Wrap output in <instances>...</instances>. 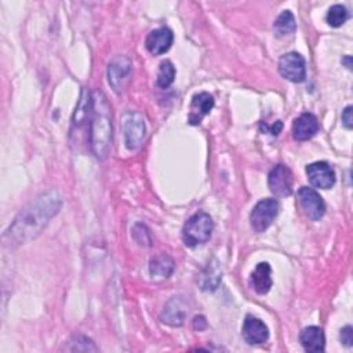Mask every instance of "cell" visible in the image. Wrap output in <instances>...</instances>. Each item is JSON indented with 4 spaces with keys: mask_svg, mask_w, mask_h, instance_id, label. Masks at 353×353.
Masks as SVG:
<instances>
[{
    "mask_svg": "<svg viewBox=\"0 0 353 353\" xmlns=\"http://www.w3.org/2000/svg\"><path fill=\"white\" fill-rule=\"evenodd\" d=\"M61 206L62 199L57 191L51 189L39 195L16 217L5 232V245L17 247L38 238L50 219L58 214Z\"/></svg>",
    "mask_w": 353,
    "mask_h": 353,
    "instance_id": "1",
    "label": "cell"
},
{
    "mask_svg": "<svg viewBox=\"0 0 353 353\" xmlns=\"http://www.w3.org/2000/svg\"><path fill=\"white\" fill-rule=\"evenodd\" d=\"M90 122V147L97 159L105 160L112 147V110L105 94L99 90L93 93Z\"/></svg>",
    "mask_w": 353,
    "mask_h": 353,
    "instance_id": "2",
    "label": "cell"
},
{
    "mask_svg": "<svg viewBox=\"0 0 353 353\" xmlns=\"http://www.w3.org/2000/svg\"><path fill=\"white\" fill-rule=\"evenodd\" d=\"M212 229H214L212 218L207 212L199 211L193 214L184 225L182 241L186 247L195 249L210 241Z\"/></svg>",
    "mask_w": 353,
    "mask_h": 353,
    "instance_id": "3",
    "label": "cell"
},
{
    "mask_svg": "<svg viewBox=\"0 0 353 353\" xmlns=\"http://www.w3.org/2000/svg\"><path fill=\"white\" fill-rule=\"evenodd\" d=\"M123 132L127 149L138 151L143 147L147 136L144 116L138 112H127L123 119Z\"/></svg>",
    "mask_w": 353,
    "mask_h": 353,
    "instance_id": "4",
    "label": "cell"
},
{
    "mask_svg": "<svg viewBox=\"0 0 353 353\" xmlns=\"http://www.w3.org/2000/svg\"><path fill=\"white\" fill-rule=\"evenodd\" d=\"M279 207L280 206L276 199H264L258 202L250 214V223L254 232H265L278 217Z\"/></svg>",
    "mask_w": 353,
    "mask_h": 353,
    "instance_id": "5",
    "label": "cell"
},
{
    "mask_svg": "<svg viewBox=\"0 0 353 353\" xmlns=\"http://www.w3.org/2000/svg\"><path fill=\"white\" fill-rule=\"evenodd\" d=\"M280 75L293 83H302L306 79V62L305 58L295 51L287 53L279 60Z\"/></svg>",
    "mask_w": 353,
    "mask_h": 353,
    "instance_id": "6",
    "label": "cell"
},
{
    "mask_svg": "<svg viewBox=\"0 0 353 353\" xmlns=\"http://www.w3.org/2000/svg\"><path fill=\"white\" fill-rule=\"evenodd\" d=\"M297 199L301 210L311 221H319L326 214V203L315 189L302 186L297 193Z\"/></svg>",
    "mask_w": 353,
    "mask_h": 353,
    "instance_id": "7",
    "label": "cell"
},
{
    "mask_svg": "<svg viewBox=\"0 0 353 353\" xmlns=\"http://www.w3.org/2000/svg\"><path fill=\"white\" fill-rule=\"evenodd\" d=\"M268 186L271 192L279 197H287L293 193L294 175L284 165L275 166L268 175Z\"/></svg>",
    "mask_w": 353,
    "mask_h": 353,
    "instance_id": "8",
    "label": "cell"
},
{
    "mask_svg": "<svg viewBox=\"0 0 353 353\" xmlns=\"http://www.w3.org/2000/svg\"><path fill=\"white\" fill-rule=\"evenodd\" d=\"M132 61L125 56H116L108 65V82L109 86L116 91L121 93L125 87V83L132 75Z\"/></svg>",
    "mask_w": 353,
    "mask_h": 353,
    "instance_id": "9",
    "label": "cell"
},
{
    "mask_svg": "<svg viewBox=\"0 0 353 353\" xmlns=\"http://www.w3.org/2000/svg\"><path fill=\"white\" fill-rule=\"evenodd\" d=\"M306 175L315 188L330 189L335 184V173L326 162H315L306 166Z\"/></svg>",
    "mask_w": 353,
    "mask_h": 353,
    "instance_id": "10",
    "label": "cell"
},
{
    "mask_svg": "<svg viewBox=\"0 0 353 353\" xmlns=\"http://www.w3.org/2000/svg\"><path fill=\"white\" fill-rule=\"evenodd\" d=\"M242 335L249 345H263L269 339V330L261 319L247 315L243 323Z\"/></svg>",
    "mask_w": 353,
    "mask_h": 353,
    "instance_id": "11",
    "label": "cell"
},
{
    "mask_svg": "<svg viewBox=\"0 0 353 353\" xmlns=\"http://www.w3.org/2000/svg\"><path fill=\"white\" fill-rule=\"evenodd\" d=\"M214 108V97L206 91L197 93L193 95L189 114H188V123L192 126H199L204 117L212 110Z\"/></svg>",
    "mask_w": 353,
    "mask_h": 353,
    "instance_id": "12",
    "label": "cell"
},
{
    "mask_svg": "<svg viewBox=\"0 0 353 353\" xmlns=\"http://www.w3.org/2000/svg\"><path fill=\"white\" fill-rule=\"evenodd\" d=\"M186 316H188L186 301L182 297H173L166 304L160 319L163 323H166L169 326L180 327L184 324Z\"/></svg>",
    "mask_w": 353,
    "mask_h": 353,
    "instance_id": "13",
    "label": "cell"
},
{
    "mask_svg": "<svg viewBox=\"0 0 353 353\" xmlns=\"http://www.w3.org/2000/svg\"><path fill=\"white\" fill-rule=\"evenodd\" d=\"M174 42V34L170 28L162 27L152 31L147 38V49L154 56H162L170 50Z\"/></svg>",
    "mask_w": 353,
    "mask_h": 353,
    "instance_id": "14",
    "label": "cell"
},
{
    "mask_svg": "<svg viewBox=\"0 0 353 353\" xmlns=\"http://www.w3.org/2000/svg\"><path fill=\"white\" fill-rule=\"evenodd\" d=\"M319 132L317 117L313 113L300 114L293 123V137L297 141H308Z\"/></svg>",
    "mask_w": 353,
    "mask_h": 353,
    "instance_id": "15",
    "label": "cell"
},
{
    "mask_svg": "<svg viewBox=\"0 0 353 353\" xmlns=\"http://www.w3.org/2000/svg\"><path fill=\"white\" fill-rule=\"evenodd\" d=\"M250 284L260 295L268 294L272 289V268L268 263H260L250 276Z\"/></svg>",
    "mask_w": 353,
    "mask_h": 353,
    "instance_id": "16",
    "label": "cell"
},
{
    "mask_svg": "<svg viewBox=\"0 0 353 353\" xmlns=\"http://www.w3.org/2000/svg\"><path fill=\"white\" fill-rule=\"evenodd\" d=\"M222 282V269L218 260L212 258L199 276V286L203 291H215Z\"/></svg>",
    "mask_w": 353,
    "mask_h": 353,
    "instance_id": "17",
    "label": "cell"
},
{
    "mask_svg": "<svg viewBox=\"0 0 353 353\" xmlns=\"http://www.w3.org/2000/svg\"><path fill=\"white\" fill-rule=\"evenodd\" d=\"M300 341L302 348L306 352H323L324 346H326V337H324V331L320 327L316 326H309L305 327L301 334H300Z\"/></svg>",
    "mask_w": 353,
    "mask_h": 353,
    "instance_id": "18",
    "label": "cell"
},
{
    "mask_svg": "<svg viewBox=\"0 0 353 353\" xmlns=\"http://www.w3.org/2000/svg\"><path fill=\"white\" fill-rule=\"evenodd\" d=\"M174 260L167 254L156 256L149 263V273L154 279H169L174 272Z\"/></svg>",
    "mask_w": 353,
    "mask_h": 353,
    "instance_id": "19",
    "label": "cell"
},
{
    "mask_svg": "<svg viewBox=\"0 0 353 353\" xmlns=\"http://www.w3.org/2000/svg\"><path fill=\"white\" fill-rule=\"evenodd\" d=\"M91 106H93V93H90L86 87H83L80 99L77 102L76 110L72 117V122L75 126H80L87 119L88 114L91 113Z\"/></svg>",
    "mask_w": 353,
    "mask_h": 353,
    "instance_id": "20",
    "label": "cell"
},
{
    "mask_svg": "<svg viewBox=\"0 0 353 353\" xmlns=\"http://www.w3.org/2000/svg\"><path fill=\"white\" fill-rule=\"evenodd\" d=\"M273 29L278 36H289L293 35L297 29V23L294 14L290 10H284L275 21Z\"/></svg>",
    "mask_w": 353,
    "mask_h": 353,
    "instance_id": "21",
    "label": "cell"
},
{
    "mask_svg": "<svg viewBox=\"0 0 353 353\" xmlns=\"http://www.w3.org/2000/svg\"><path fill=\"white\" fill-rule=\"evenodd\" d=\"M348 19H349L348 9L345 6H342V5H334L328 10L326 21H327V24L330 27L339 28V27H342L346 23Z\"/></svg>",
    "mask_w": 353,
    "mask_h": 353,
    "instance_id": "22",
    "label": "cell"
},
{
    "mask_svg": "<svg viewBox=\"0 0 353 353\" xmlns=\"http://www.w3.org/2000/svg\"><path fill=\"white\" fill-rule=\"evenodd\" d=\"M175 79V68L171 61L166 60L160 64L159 66V73H158V86L162 88H167L173 84Z\"/></svg>",
    "mask_w": 353,
    "mask_h": 353,
    "instance_id": "23",
    "label": "cell"
},
{
    "mask_svg": "<svg viewBox=\"0 0 353 353\" xmlns=\"http://www.w3.org/2000/svg\"><path fill=\"white\" fill-rule=\"evenodd\" d=\"M132 234L134 241L140 245V246H145V247H149L152 246V238H151V232L149 229L144 225V223H136L133 230H132Z\"/></svg>",
    "mask_w": 353,
    "mask_h": 353,
    "instance_id": "24",
    "label": "cell"
},
{
    "mask_svg": "<svg viewBox=\"0 0 353 353\" xmlns=\"http://www.w3.org/2000/svg\"><path fill=\"white\" fill-rule=\"evenodd\" d=\"M71 343L73 346H71L68 349L73 350V352H76V350H86V352L87 350H93V352H97L98 350V348L94 345V342L90 338L84 337V335H75L71 339Z\"/></svg>",
    "mask_w": 353,
    "mask_h": 353,
    "instance_id": "25",
    "label": "cell"
},
{
    "mask_svg": "<svg viewBox=\"0 0 353 353\" xmlns=\"http://www.w3.org/2000/svg\"><path fill=\"white\" fill-rule=\"evenodd\" d=\"M339 338H341V342L345 346L350 348L353 345V328H352V326H345L339 332Z\"/></svg>",
    "mask_w": 353,
    "mask_h": 353,
    "instance_id": "26",
    "label": "cell"
},
{
    "mask_svg": "<svg viewBox=\"0 0 353 353\" xmlns=\"http://www.w3.org/2000/svg\"><path fill=\"white\" fill-rule=\"evenodd\" d=\"M352 109H353V108L349 105V106H346V108L343 109V112H342V125H343L348 130H350V129L353 127Z\"/></svg>",
    "mask_w": 353,
    "mask_h": 353,
    "instance_id": "27",
    "label": "cell"
},
{
    "mask_svg": "<svg viewBox=\"0 0 353 353\" xmlns=\"http://www.w3.org/2000/svg\"><path fill=\"white\" fill-rule=\"evenodd\" d=\"M282 129H283V123H282L280 121H278V122H276L275 125H272V126H267V125H265V127H263V132L271 133L272 136H279L280 132H282Z\"/></svg>",
    "mask_w": 353,
    "mask_h": 353,
    "instance_id": "28",
    "label": "cell"
},
{
    "mask_svg": "<svg viewBox=\"0 0 353 353\" xmlns=\"http://www.w3.org/2000/svg\"><path fill=\"white\" fill-rule=\"evenodd\" d=\"M193 327L197 331H203L207 327V320L204 316H196L193 320Z\"/></svg>",
    "mask_w": 353,
    "mask_h": 353,
    "instance_id": "29",
    "label": "cell"
},
{
    "mask_svg": "<svg viewBox=\"0 0 353 353\" xmlns=\"http://www.w3.org/2000/svg\"><path fill=\"white\" fill-rule=\"evenodd\" d=\"M350 60H352V58H350V56H346V57H345V58H343V60H342V62H346V66H348V68H349V69H350V68H352V64H350Z\"/></svg>",
    "mask_w": 353,
    "mask_h": 353,
    "instance_id": "30",
    "label": "cell"
}]
</instances>
